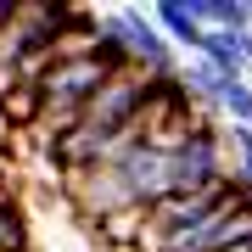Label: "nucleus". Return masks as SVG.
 I'll return each instance as SVG.
<instances>
[{
    "label": "nucleus",
    "mask_w": 252,
    "mask_h": 252,
    "mask_svg": "<svg viewBox=\"0 0 252 252\" xmlns=\"http://www.w3.org/2000/svg\"><path fill=\"white\" fill-rule=\"evenodd\" d=\"M95 34L101 39H112L118 51H124V62L135 67V73H146V79H168L174 67V45L157 34V23L146 17V11H135V6H118V11H107V17H95Z\"/></svg>",
    "instance_id": "1"
},
{
    "label": "nucleus",
    "mask_w": 252,
    "mask_h": 252,
    "mask_svg": "<svg viewBox=\"0 0 252 252\" xmlns=\"http://www.w3.org/2000/svg\"><path fill=\"white\" fill-rule=\"evenodd\" d=\"M152 107V95H146V73H135V67H118L101 90L84 101V112H79V124L84 129H95V135H124L135 118Z\"/></svg>",
    "instance_id": "2"
},
{
    "label": "nucleus",
    "mask_w": 252,
    "mask_h": 252,
    "mask_svg": "<svg viewBox=\"0 0 252 252\" xmlns=\"http://www.w3.org/2000/svg\"><path fill=\"white\" fill-rule=\"evenodd\" d=\"M152 23H157V34L168 39V45H180V51H196L202 34H207V28L196 23V11H190V0H157Z\"/></svg>",
    "instance_id": "3"
},
{
    "label": "nucleus",
    "mask_w": 252,
    "mask_h": 252,
    "mask_svg": "<svg viewBox=\"0 0 252 252\" xmlns=\"http://www.w3.org/2000/svg\"><path fill=\"white\" fill-rule=\"evenodd\" d=\"M196 62H207L219 79H247V56H241V34H224V28H207L202 45H196Z\"/></svg>",
    "instance_id": "4"
},
{
    "label": "nucleus",
    "mask_w": 252,
    "mask_h": 252,
    "mask_svg": "<svg viewBox=\"0 0 252 252\" xmlns=\"http://www.w3.org/2000/svg\"><path fill=\"white\" fill-rule=\"evenodd\" d=\"M224 140H230V190L241 202H252V129L247 124H224Z\"/></svg>",
    "instance_id": "5"
},
{
    "label": "nucleus",
    "mask_w": 252,
    "mask_h": 252,
    "mask_svg": "<svg viewBox=\"0 0 252 252\" xmlns=\"http://www.w3.org/2000/svg\"><path fill=\"white\" fill-rule=\"evenodd\" d=\"M213 112L224 118V124H247V129H252V79H224Z\"/></svg>",
    "instance_id": "6"
},
{
    "label": "nucleus",
    "mask_w": 252,
    "mask_h": 252,
    "mask_svg": "<svg viewBox=\"0 0 252 252\" xmlns=\"http://www.w3.org/2000/svg\"><path fill=\"white\" fill-rule=\"evenodd\" d=\"M0 252H28V219L6 190H0Z\"/></svg>",
    "instance_id": "7"
},
{
    "label": "nucleus",
    "mask_w": 252,
    "mask_h": 252,
    "mask_svg": "<svg viewBox=\"0 0 252 252\" xmlns=\"http://www.w3.org/2000/svg\"><path fill=\"white\" fill-rule=\"evenodd\" d=\"M241 56H247V79H252V34H241Z\"/></svg>",
    "instance_id": "8"
},
{
    "label": "nucleus",
    "mask_w": 252,
    "mask_h": 252,
    "mask_svg": "<svg viewBox=\"0 0 252 252\" xmlns=\"http://www.w3.org/2000/svg\"><path fill=\"white\" fill-rule=\"evenodd\" d=\"M235 252H252V247H235Z\"/></svg>",
    "instance_id": "9"
}]
</instances>
